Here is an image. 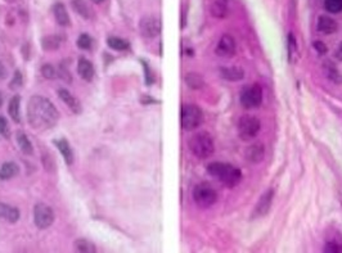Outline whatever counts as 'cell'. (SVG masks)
I'll return each mask as SVG.
<instances>
[{
	"label": "cell",
	"mask_w": 342,
	"mask_h": 253,
	"mask_svg": "<svg viewBox=\"0 0 342 253\" xmlns=\"http://www.w3.org/2000/svg\"><path fill=\"white\" fill-rule=\"evenodd\" d=\"M58 111L49 99L34 95L30 98L27 104L28 122L36 130H48L52 129L58 121Z\"/></svg>",
	"instance_id": "cell-1"
},
{
	"label": "cell",
	"mask_w": 342,
	"mask_h": 253,
	"mask_svg": "<svg viewBox=\"0 0 342 253\" xmlns=\"http://www.w3.org/2000/svg\"><path fill=\"white\" fill-rule=\"evenodd\" d=\"M206 170L214 179L224 184L226 188L237 187L242 180L241 170L230 163H225V162H211V163H208Z\"/></svg>",
	"instance_id": "cell-2"
},
{
	"label": "cell",
	"mask_w": 342,
	"mask_h": 253,
	"mask_svg": "<svg viewBox=\"0 0 342 253\" xmlns=\"http://www.w3.org/2000/svg\"><path fill=\"white\" fill-rule=\"evenodd\" d=\"M188 147H189L194 157H197L200 159L208 158L215 152V143L212 140V137L210 136V134L205 133V131L196 133L194 135H192L189 141H188Z\"/></svg>",
	"instance_id": "cell-3"
},
{
	"label": "cell",
	"mask_w": 342,
	"mask_h": 253,
	"mask_svg": "<svg viewBox=\"0 0 342 253\" xmlns=\"http://www.w3.org/2000/svg\"><path fill=\"white\" fill-rule=\"evenodd\" d=\"M194 203L200 208H210L218 202V193L208 183L197 184L192 193Z\"/></svg>",
	"instance_id": "cell-4"
},
{
	"label": "cell",
	"mask_w": 342,
	"mask_h": 253,
	"mask_svg": "<svg viewBox=\"0 0 342 253\" xmlns=\"http://www.w3.org/2000/svg\"><path fill=\"white\" fill-rule=\"evenodd\" d=\"M203 122V112L198 106L185 104L181 108V127L187 131H193Z\"/></svg>",
	"instance_id": "cell-5"
},
{
	"label": "cell",
	"mask_w": 342,
	"mask_h": 253,
	"mask_svg": "<svg viewBox=\"0 0 342 253\" xmlns=\"http://www.w3.org/2000/svg\"><path fill=\"white\" fill-rule=\"evenodd\" d=\"M261 129V122L258 117L252 116V115H244L238 120L237 123V130H238V135L242 140L250 141L251 139H254L259 134Z\"/></svg>",
	"instance_id": "cell-6"
},
{
	"label": "cell",
	"mask_w": 342,
	"mask_h": 253,
	"mask_svg": "<svg viewBox=\"0 0 342 253\" xmlns=\"http://www.w3.org/2000/svg\"><path fill=\"white\" fill-rule=\"evenodd\" d=\"M240 102L244 109L259 108L262 103V89L260 85L254 84L243 89L240 95Z\"/></svg>",
	"instance_id": "cell-7"
},
{
	"label": "cell",
	"mask_w": 342,
	"mask_h": 253,
	"mask_svg": "<svg viewBox=\"0 0 342 253\" xmlns=\"http://www.w3.org/2000/svg\"><path fill=\"white\" fill-rule=\"evenodd\" d=\"M34 222L39 229H48L54 222L53 210L45 203H38L34 208Z\"/></svg>",
	"instance_id": "cell-8"
},
{
	"label": "cell",
	"mask_w": 342,
	"mask_h": 253,
	"mask_svg": "<svg viewBox=\"0 0 342 253\" xmlns=\"http://www.w3.org/2000/svg\"><path fill=\"white\" fill-rule=\"evenodd\" d=\"M139 30L144 38L153 39L156 36H159L161 32V22L159 18L153 17V16H145L141 19Z\"/></svg>",
	"instance_id": "cell-9"
},
{
	"label": "cell",
	"mask_w": 342,
	"mask_h": 253,
	"mask_svg": "<svg viewBox=\"0 0 342 253\" xmlns=\"http://www.w3.org/2000/svg\"><path fill=\"white\" fill-rule=\"evenodd\" d=\"M237 50V42L232 35L225 34L220 38L219 42L216 44L215 53L216 56L221 57V58H230L236 54Z\"/></svg>",
	"instance_id": "cell-10"
},
{
	"label": "cell",
	"mask_w": 342,
	"mask_h": 253,
	"mask_svg": "<svg viewBox=\"0 0 342 253\" xmlns=\"http://www.w3.org/2000/svg\"><path fill=\"white\" fill-rule=\"evenodd\" d=\"M273 199H274V190L268 189L258 200V203L254 208V212H252V216L256 218L266 216L270 211V208H272Z\"/></svg>",
	"instance_id": "cell-11"
},
{
	"label": "cell",
	"mask_w": 342,
	"mask_h": 253,
	"mask_svg": "<svg viewBox=\"0 0 342 253\" xmlns=\"http://www.w3.org/2000/svg\"><path fill=\"white\" fill-rule=\"evenodd\" d=\"M265 157V147L262 143H254L248 145L244 151V158L250 163H260Z\"/></svg>",
	"instance_id": "cell-12"
},
{
	"label": "cell",
	"mask_w": 342,
	"mask_h": 253,
	"mask_svg": "<svg viewBox=\"0 0 342 253\" xmlns=\"http://www.w3.org/2000/svg\"><path fill=\"white\" fill-rule=\"evenodd\" d=\"M210 13L212 17L222 19L226 18L230 13L229 0H212L210 4Z\"/></svg>",
	"instance_id": "cell-13"
},
{
	"label": "cell",
	"mask_w": 342,
	"mask_h": 253,
	"mask_svg": "<svg viewBox=\"0 0 342 253\" xmlns=\"http://www.w3.org/2000/svg\"><path fill=\"white\" fill-rule=\"evenodd\" d=\"M58 95H60V98L63 100L64 104H66L75 115H80V113H81V103L79 102V99L75 98L74 95L71 94L68 90H66V89H60V90H58Z\"/></svg>",
	"instance_id": "cell-14"
},
{
	"label": "cell",
	"mask_w": 342,
	"mask_h": 253,
	"mask_svg": "<svg viewBox=\"0 0 342 253\" xmlns=\"http://www.w3.org/2000/svg\"><path fill=\"white\" fill-rule=\"evenodd\" d=\"M317 30L319 32H322V34L331 35V34H335L339 30V25H337V22L333 18L328 17V16H321V17L318 18Z\"/></svg>",
	"instance_id": "cell-15"
},
{
	"label": "cell",
	"mask_w": 342,
	"mask_h": 253,
	"mask_svg": "<svg viewBox=\"0 0 342 253\" xmlns=\"http://www.w3.org/2000/svg\"><path fill=\"white\" fill-rule=\"evenodd\" d=\"M220 76L226 81H241L244 78L243 68L237 66L221 67L220 68Z\"/></svg>",
	"instance_id": "cell-16"
},
{
	"label": "cell",
	"mask_w": 342,
	"mask_h": 253,
	"mask_svg": "<svg viewBox=\"0 0 342 253\" xmlns=\"http://www.w3.org/2000/svg\"><path fill=\"white\" fill-rule=\"evenodd\" d=\"M78 72L80 75V78H84L85 81H92L94 78V74H96L92 62L86 59V58H84V57L79 58Z\"/></svg>",
	"instance_id": "cell-17"
},
{
	"label": "cell",
	"mask_w": 342,
	"mask_h": 253,
	"mask_svg": "<svg viewBox=\"0 0 342 253\" xmlns=\"http://www.w3.org/2000/svg\"><path fill=\"white\" fill-rule=\"evenodd\" d=\"M0 218L4 221L14 224L20 220V211L13 206L0 202Z\"/></svg>",
	"instance_id": "cell-18"
},
{
	"label": "cell",
	"mask_w": 342,
	"mask_h": 253,
	"mask_svg": "<svg viewBox=\"0 0 342 253\" xmlns=\"http://www.w3.org/2000/svg\"><path fill=\"white\" fill-rule=\"evenodd\" d=\"M54 144L57 145L58 151L60 152V155L63 157L64 162L67 163L68 166H71L74 163V152L71 149V145L64 137H60V139H57L54 140Z\"/></svg>",
	"instance_id": "cell-19"
},
{
	"label": "cell",
	"mask_w": 342,
	"mask_h": 253,
	"mask_svg": "<svg viewBox=\"0 0 342 253\" xmlns=\"http://www.w3.org/2000/svg\"><path fill=\"white\" fill-rule=\"evenodd\" d=\"M53 14H54V17H56V21L58 25L63 26V27L70 26L71 23L70 16H68V12L67 9H66V7H64V4L62 3L54 4Z\"/></svg>",
	"instance_id": "cell-20"
},
{
	"label": "cell",
	"mask_w": 342,
	"mask_h": 253,
	"mask_svg": "<svg viewBox=\"0 0 342 253\" xmlns=\"http://www.w3.org/2000/svg\"><path fill=\"white\" fill-rule=\"evenodd\" d=\"M20 173V167L14 162H5L0 167V180H9Z\"/></svg>",
	"instance_id": "cell-21"
},
{
	"label": "cell",
	"mask_w": 342,
	"mask_h": 253,
	"mask_svg": "<svg viewBox=\"0 0 342 253\" xmlns=\"http://www.w3.org/2000/svg\"><path fill=\"white\" fill-rule=\"evenodd\" d=\"M20 104H21V98L18 95L12 97L8 104V113L12 117V120L14 122H20L21 121V115H20Z\"/></svg>",
	"instance_id": "cell-22"
},
{
	"label": "cell",
	"mask_w": 342,
	"mask_h": 253,
	"mask_svg": "<svg viewBox=\"0 0 342 253\" xmlns=\"http://www.w3.org/2000/svg\"><path fill=\"white\" fill-rule=\"evenodd\" d=\"M324 72H325V75H327L328 80L332 81L333 84H336V85L342 84V74L340 72L339 68H337L335 64H332V63H329V62H327V63L324 64Z\"/></svg>",
	"instance_id": "cell-23"
},
{
	"label": "cell",
	"mask_w": 342,
	"mask_h": 253,
	"mask_svg": "<svg viewBox=\"0 0 342 253\" xmlns=\"http://www.w3.org/2000/svg\"><path fill=\"white\" fill-rule=\"evenodd\" d=\"M72 8L79 16H81L85 19H89L92 17V12H90L88 4L85 3L84 0H72Z\"/></svg>",
	"instance_id": "cell-24"
},
{
	"label": "cell",
	"mask_w": 342,
	"mask_h": 253,
	"mask_svg": "<svg viewBox=\"0 0 342 253\" xmlns=\"http://www.w3.org/2000/svg\"><path fill=\"white\" fill-rule=\"evenodd\" d=\"M17 143L18 147L21 149L25 155L31 156L34 153V148H32L31 141L28 140V137L26 136L25 133H18L17 134Z\"/></svg>",
	"instance_id": "cell-25"
},
{
	"label": "cell",
	"mask_w": 342,
	"mask_h": 253,
	"mask_svg": "<svg viewBox=\"0 0 342 253\" xmlns=\"http://www.w3.org/2000/svg\"><path fill=\"white\" fill-rule=\"evenodd\" d=\"M60 42H62L60 36L50 35V36H45V38L42 39L41 44H42V48H44L45 50H56L60 48Z\"/></svg>",
	"instance_id": "cell-26"
},
{
	"label": "cell",
	"mask_w": 342,
	"mask_h": 253,
	"mask_svg": "<svg viewBox=\"0 0 342 253\" xmlns=\"http://www.w3.org/2000/svg\"><path fill=\"white\" fill-rule=\"evenodd\" d=\"M185 82H187V85L189 88L194 89V90L201 89L202 86H203V84H205L202 76H200L198 74H194V72H189V74L185 76Z\"/></svg>",
	"instance_id": "cell-27"
},
{
	"label": "cell",
	"mask_w": 342,
	"mask_h": 253,
	"mask_svg": "<svg viewBox=\"0 0 342 253\" xmlns=\"http://www.w3.org/2000/svg\"><path fill=\"white\" fill-rule=\"evenodd\" d=\"M107 45L110 46L111 49L126 50L129 48V42L125 39L117 38V36H111V38L107 39Z\"/></svg>",
	"instance_id": "cell-28"
},
{
	"label": "cell",
	"mask_w": 342,
	"mask_h": 253,
	"mask_svg": "<svg viewBox=\"0 0 342 253\" xmlns=\"http://www.w3.org/2000/svg\"><path fill=\"white\" fill-rule=\"evenodd\" d=\"M75 250L78 252H82V253H89V252H96V247L93 243H90L86 239H78L74 243Z\"/></svg>",
	"instance_id": "cell-29"
},
{
	"label": "cell",
	"mask_w": 342,
	"mask_h": 253,
	"mask_svg": "<svg viewBox=\"0 0 342 253\" xmlns=\"http://www.w3.org/2000/svg\"><path fill=\"white\" fill-rule=\"evenodd\" d=\"M325 9L331 13L342 12V0H324Z\"/></svg>",
	"instance_id": "cell-30"
},
{
	"label": "cell",
	"mask_w": 342,
	"mask_h": 253,
	"mask_svg": "<svg viewBox=\"0 0 342 253\" xmlns=\"http://www.w3.org/2000/svg\"><path fill=\"white\" fill-rule=\"evenodd\" d=\"M92 44H93L92 38H90L89 35H86V34H82V35L79 36L78 46L80 48V49H84V50L90 49V48H92Z\"/></svg>",
	"instance_id": "cell-31"
},
{
	"label": "cell",
	"mask_w": 342,
	"mask_h": 253,
	"mask_svg": "<svg viewBox=\"0 0 342 253\" xmlns=\"http://www.w3.org/2000/svg\"><path fill=\"white\" fill-rule=\"evenodd\" d=\"M22 84H23V76H22V72L21 71H16V72H14L13 78H12L11 81V84H9V88H11L12 90H17V89L21 88Z\"/></svg>",
	"instance_id": "cell-32"
},
{
	"label": "cell",
	"mask_w": 342,
	"mask_h": 253,
	"mask_svg": "<svg viewBox=\"0 0 342 253\" xmlns=\"http://www.w3.org/2000/svg\"><path fill=\"white\" fill-rule=\"evenodd\" d=\"M0 135L5 137V139L11 136V129H9V125H8V121L3 116H0Z\"/></svg>",
	"instance_id": "cell-33"
},
{
	"label": "cell",
	"mask_w": 342,
	"mask_h": 253,
	"mask_svg": "<svg viewBox=\"0 0 342 253\" xmlns=\"http://www.w3.org/2000/svg\"><path fill=\"white\" fill-rule=\"evenodd\" d=\"M297 49H296V40H295V36L292 34L288 35V60L292 62L293 60V56L296 54Z\"/></svg>",
	"instance_id": "cell-34"
},
{
	"label": "cell",
	"mask_w": 342,
	"mask_h": 253,
	"mask_svg": "<svg viewBox=\"0 0 342 253\" xmlns=\"http://www.w3.org/2000/svg\"><path fill=\"white\" fill-rule=\"evenodd\" d=\"M41 74L45 78H54L57 76L54 67L50 66V64H44V66L41 67Z\"/></svg>",
	"instance_id": "cell-35"
},
{
	"label": "cell",
	"mask_w": 342,
	"mask_h": 253,
	"mask_svg": "<svg viewBox=\"0 0 342 253\" xmlns=\"http://www.w3.org/2000/svg\"><path fill=\"white\" fill-rule=\"evenodd\" d=\"M325 251H327V252L342 253V246H340L337 243H331V244H327V246H325Z\"/></svg>",
	"instance_id": "cell-36"
},
{
	"label": "cell",
	"mask_w": 342,
	"mask_h": 253,
	"mask_svg": "<svg viewBox=\"0 0 342 253\" xmlns=\"http://www.w3.org/2000/svg\"><path fill=\"white\" fill-rule=\"evenodd\" d=\"M313 45H314L315 50H317L319 54H325L327 53V50H328L327 49V46L324 45V42H322V41H315Z\"/></svg>",
	"instance_id": "cell-37"
},
{
	"label": "cell",
	"mask_w": 342,
	"mask_h": 253,
	"mask_svg": "<svg viewBox=\"0 0 342 253\" xmlns=\"http://www.w3.org/2000/svg\"><path fill=\"white\" fill-rule=\"evenodd\" d=\"M143 67H144L145 70V82L148 85L152 84V81H153V78H152V75H151V70H149L148 64H147V62H143Z\"/></svg>",
	"instance_id": "cell-38"
},
{
	"label": "cell",
	"mask_w": 342,
	"mask_h": 253,
	"mask_svg": "<svg viewBox=\"0 0 342 253\" xmlns=\"http://www.w3.org/2000/svg\"><path fill=\"white\" fill-rule=\"evenodd\" d=\"M7 76H8L7 68H5V66H4L3 63H0V81H3Z\"/></svg>",
	"instance_id": "cell-39"
},
{
	"label": "cell",
	"mask_w": 342,
	"mask_h": 253,
	"mask_svg": "<svg viewBox=\"0 0 342 253\" xmlns=\"http://www.w3.org/2000/svg\"><path fill=\"white\" fill-rule=\"evenodd\" d=\"M336 57H337L340 60H342V41L339 45V48H337V50H336Z\"/></svg>",
	"instance_id": "cell-40"
},
{
	"label": "cell",
	"mask_w": 342,
	"mask_h": 253,
	"mask_svg": "<svg viewBox=\"0 0 342 253\" xmlns=\"http://www.w3.org/2000/svg\"><path fill=\"white\" fill-rule=\"evenodd\" d=\"M92 1H94V3H102L104 0H92Z\"/></svg>",
	"instance_id": "cell-41"
},
{
	"label": "cell",
	"mask_w": 342,
	"mask_h": 253,
	"mask_svg": "<svg viewBox=\"0 0 342 253\" xmlns=\"http://www.w3.org/2000/svg\"><path fill=\"white\" fill-rule=\"evenodd\" d=\"M1 104H3V97L0 94V107H1Z\"/></svg>",
	"instance_id": "cell-42"
}]
</instances>
